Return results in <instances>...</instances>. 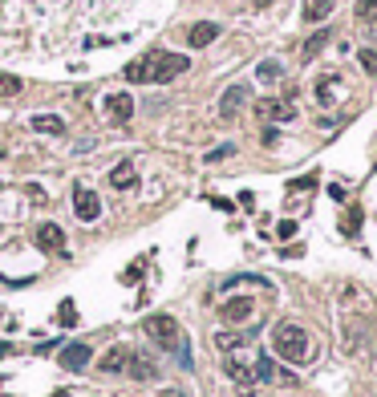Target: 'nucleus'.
<instances>
[{"label":"nucleus","mask_w":377,"mask_h":397,"mask_svg":"<svg viewBox=\"0 0 377 397\" xmlns=\"http://www.w3.org/2000/svg\"><path fill=\"white\" fill-rule=\"evenodd\" d=\"M187 65H191V57H183V53H146V57H138V61H130L122 73L126 82H134V86H146V82H174V77H183L187 73Z\"/></svg>","instance_id":"1"},{"label":"nucleus","mask_w":377,"mask_h":397,"mask_svg":"<svg viewBox=\"0 0 377 397\" xmlns=\"http://www.w3.org/2000/svg\"><path fill=\"white\" fill-rule=\"evenodd\" d=\"M272 349L284 357L288 365H304L308 357H312V341H308V333L293 324V320H280L276 324V333H272Z\"/></svg>","instance_id":"2"},{"label":"nucleus","mask_w":377,"mask_h":397,"mask_svg":"<svg viewBox=\"0 0 377 397\" xmlns=\"http://www.w3.org/2000/svg\"><path fill=\"white\" fill-rule=\"evenodd\" d=\"M142 328H146V337H150L155 345H163V349H179V345H183V333H179V320H174V316H146Z\"/></svg>","instance_id":"3"},{"label":"nucleus","mask_w":377,"mask_h":397,"mask_svg":"<svg viewBox=\"0 0 377 397\" xmlns=\"http://www.w3.org/2000/svg\"><path fill=\"white\" fill-rule=\"evenodd\" d=\"M73 211H78L82 223H93L102 215V203H98V195H93L89 187H73Z\"/></svg>","instance_id":"4"},{"label":"nucleus","mask_w":377,"mask_h":397,"mask_svg":"<svg viewBox=\"0 0 377 397\" xmlns=\"http://www.w3.org/2000/svg\"><path fill=\"white\" fill-rule=\"evenodd\" d=\"M37 248L49 252V256H65V231L57 223H41L37 227Z\"/></svg>","instance_id":"5"},{"label":"nucleus","mask_w":377,"mask_h":397,"mask_svg":"<svg viewBox=\"0 0 377 397\" xmlns=\"http://www.w3.org/2000/svg\"><path fill=\"white\" fill-rule=\"evenodd\" d=\"M219 312H223V320H227V324H244L251 312H255V300H251V296H231V300H227Z\"/></svg>","instance_id":"6"},{"label":"nucleus","mask_w":377,"mask_h":397,"mask_svg":"<svg viewBox=\"0 0 377 397\" xmlns=\"http://www.w3.org/2000/svg\"><path fill=\"white\" fill-rule=\"evenodd\" d=\"M106 114H110V122L126 126L130 114H134V97H130V93H110V97H106Z\"/></svg>","instance_id":"7"},{"label":"nucleus","mask_w":377,"mask_h":397,"mask_svg":"<svg viewBox=\"0 0 377 397\" xmlns=\"http://www.w3.org/2000/svg\"><path fill=\"white\" fill-rule=\"evenodd\" d=\"M126 373L134 377V381H155L159 377V369H155V361L142 353H130V361H126Z\"/></svg>","instance_id":"8"},{"label":"nucleus","mask_w":377,"mask_h":397,"mask_svg":"<svg viewBox=\"0 0 377 397\" xmlns=\"http://www.w3.org/2000/svg\"><path fill=\"white\" fill-rule=\"evenodd\" d=\"M244 101H248V86H231L219 97V114H223V118H236V114L244 110Z\"/></svg>","instance_id":"9"},{"label":"nucleus","mask_w":377,"mask_h":397,"mask_svg":"<svg viewBox=\"0 0 377 397\" xmlns=\"http://www.w3.org/2000/svg\"><path fill=\"white\" fill-rule=\"evenodd\" d=\"M215 37H219V25H215V21H199V25L187 33V45H191V49H207Z\"/></svg>","instance_id":"10"},{"label":"nucleus","mask_w":377,"mask_h":397,"mask_svg":"<svg viewBox=\"0 0 377 397\" xmlns=\"http://www.w3.org/2000/svg\"><path fill=\"white\" fill-rule=\"evenodd\" d=\"M255 114L268 118V122H293V110H288L284 101H276V97H264V101L255 106Z\"/></svg>","instance_id":"11"},{"label":"nucleus","mask_w":377,"mask_h":397,"mask_svg":"<svg viewBox=\"0 0 377 397\" xmlns=\"http://www.w3.org/2000/svg\"><path fill=\"white\" fill-rule=\"evenodd\" d=\"M227 377H231L236 385H244V389H248V385H255V365H244L240 357L231 353V357H227Z\"/></svg>","instance_id":"12"},{"label":"nucleus","mask_w":377,"mask_h":397,"mask_svg":"<svg viewBox=\"0 0 377 397\" xmlns=\"http://www.w3.org/2000/svg\"><path fill=\"white\" fill-rule=\"evenodd\" d=\"M126 361H130V349H126V345H114L110 353H106L102 361H98V369H102V373H122V369H126Z\"/></svg>","instance_id":"13"},{"label":"nucleus","mask_w":377,"mask_h":397,"mask_svg":"<svg viewBox=\"0 0 377 397\" xmlns=\"http://www.w3.org/2000/svg\"><path fill=\"white\" fill-rule=\"evenodd\" d=\"M89 345H65V349H61V365H65V369H85V365H89Z\"/></svg>","instance_id":"14"},{"label":"nucleus","mask_w":377,"mask_h":397,"mask_svg":"<svg viewBox=\"0 0 377 397\" xmlns=\"http://www.w3.org/2000/svg\"><path fill=\"white\" fill-rule=\"evenodd\" d=\"M29 126L37 134H65V118H57V114H37V118H29Z\"/></svg>","instance_id":"15"},{"label":"nucleus","mask_w":377,"mask_h":397,"mask_svg":"<svg viewBox=\"0 0 377 397\" xmlns=\"http://www.w3.org/2000/svg\"><path fill=\"white\" fill-rule=\"evenodd\" d=\"M329 37H333V33H329V25H325V29H317V33L304 41V49H300V61H312V57H317V53L329 45Z\"/></svg>","instance_id":"16"},{"label":"nucleus","mask_w":377,"mask_h":397,"mask_svg":"<svg viewBox=\"0 0 377 397\" xmlns=\"http://www.w3.org/2000/svg\"><path fill=\"white\" fill-rule=\"evenodd\" d=\"M138 182V175H134V167L130 163H118L114 167V175H110V187H118V191H126V187H134Z\"/></svg>","instance_id":"17"},{"label":"nucleus","mask_w":377,"mask_h":397,"mask_svg":"<svg viewBox=\"0 0 377 397\" xmlns=\"http://www.w3.org/2000/svg\"><path fill=\"white\" fill-rule=\"evenodd\" d=\"M333 8H336V0H312V4H308V21L317 25V21H325Z\"/></svg>","instance_id":"18"},{"label":"nucleus","mask_w":377,"mask_h":397,"mask_svg":"<svg viewBox=\"0 0 377 397\" xmlns=\"http://www.w3.org/2000/svg\"><path fill=\"white\" fill-rule=\"evenodd\" d=\"M280 73H284V69H280V61H264V65L255 69V77H260V82H280Z\"/></svg>","instance_id":"19"},{"label":"nucleus","mask_w":377,"mask_h":397,"mask_svg":"<svg viewBox=\"0 0 377 397\" xmlns=\"http://www.w3.org/2000/svg\"><path fill=\"white\" fill-rule=\"evenodd\" d=\"M16 93H21V77L0 73V97H16Z\"/></svg>","instance_id":"20"},{"label":"nucleus","mask_w":377,"mask_h":397,"mask_svg":"<svg viewBox=\"0 0 377 397\" xmlns=\"http://www.w3.org/2000/svg\"><path fill=\"white\" fill-rule=\"evenodd\" d=\"M357 57H361V69H365L369 77H377V53H374V49H361Z\"/></svg>","instance_id":"21"},{"label":"nucleus","mask_w":377,"mask_h":397,"mask_svg":"<svg viewBox=\"0 0 377 397\" xmlns=\"http://www.w3.org/2000/svg\"><path fill=\"white\" fill-rule=\"evenodd\" d=\"M57 320H61V324H78V312H73V304H69V300L57 309Z\"/></svg>","instance_id":"22"},{"label":"nucleus","mask_w":377,"mask_h":397,"mask_svg":"<svg viewBox=\"0 0 377 397\" xmlns=\"http://www.w3.org/2000/svg\"><path fill=\"white\" fill-rule=\"evenodd\" d=\"M227 154H236V146H231V142H227V146H215V150L207 154V163H223Z\"/></svg>","instance_id":"23"},{"label":"nucleus","mask_w":377,"mask_h":397,"mask_svg":"<svg viewBox=\"0 0 377 397\" xmlns=\"http://www.w3.org/2000/svg\"><path fill=\"white\" fill-rule=\"evenodd\" d=\"M377 12V0H361V4H357V16H374Z\"/></svg>","instance_id":"24"},{"label":"nucleus","mask_w":377,"mask_h":397,"mask_svg":"<svg viewBox=\"0 0 377 397\" xmlns=\"http://www.w3.org/2000/svg\"><path fill=\"white\" fill-rule=\"evenodd\" d=\"M276 231H280V239H293V235H296V223H280Z\"/></svg>","instance_id":"25"},{"label":"nucleus","mask_w":377,"mask_h":397,"mask_svg":"<svg viewBox=\"0 0 377 397\" xmlns=\"http://www.w3.org/2000/svg\"><path fill=\"white\" fill-rule=\"evenodd\" d=\"M163 397H183V394H179V389H163Z\"/></svg>","instance_id":"26"},{"label":"nucleus","mask_w":377,"mask_h":397,"mask_svg":"<svg viewBox=\"0 0 377 397\" xmlns=\"http://www.w3.org/2000/svg\"><path fill=\"white\" fill-rule=\"evenodd\" d=\"M264 4H272V0H260V8H264Z\"/></svg>","instance_id":"27"}]
</instances>
